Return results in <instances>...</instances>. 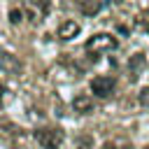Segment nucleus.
<instances>
[{
  "label": "nucleus",
  "mask_w": 149,
  "mask_h": 149,
  "mask_svg": "<svg viewBox=\"0 0 149 149\" xmlns=\"http://www.w3.org/2000/svg\"><path fill=\"white\" fill-rule=\"evenodd\" d=\"M35 140L42 149H58L65 140V133L56 126H47V128H37L35 130Z\"/></svg>",
  "instance_id": "1"
},
{
  "label": "nucleus",
  "mask_w": 149,
  "mask_h": 149,
  "mask_svg": "<svg viewBox=\"0 0 149 149\" xmlns=\"http://www.w3.org/2000/svg\"><path fill=\"white\" fill-rule=\"evenodd\" d=\"M86 51H93V54H100V51H112V49H116L119 47V40L114 37V35H109V33H98V35H93L91 40H86Z\"/></svg>",
  "instance_id": "2"
},
{
  "label": "nucleus",
  "mask_w": 149,
  "mask_h": 149,
  "mask_svg": "<svg viewBox=\"0 0 149 149\" xmlns=\"http://www.w3.org/2000/svg\"><path fill=\"white\" fill-rule=\"evenodd\" d=\"M114 91V77H107V74H98L91 79V93L98 95V98H109Z\"/></svg>",
  "instance_id": "3"
},
{
  "label": "nucleus",
  "mask_w": 149,
  "mask_h": 149,
  "mask_svg": "<svg viewBox=\"0 0 149 149\" xmlns=\"http://www.w3.org/2000/svg\"><path fill=\"white\" fill-rule=\"evenodd\" d=\"M0 70L7 72V74H21L23 65H21V61H19L14 54H9V51H0Z\"/></svg>",
  "instance_id": "4"
},
{
  "label": "nucleus",
  "mask_w": 149,
  "mask_h": 149,
  "mask_svg": "<svg viewBox=\"0 0 149 149\" xmlns=\"http://www.w3.org/2000/svg\"><path fill=\"white\" fill-rule=\"evenodd\" d=\"M93 98L88 95V93H79V95H74V100H72V109L74 112H79V114H91L93 112Z\"/></svg>",
  "instance_id": "5"
},
{
  "label": "nucleus",
  "mask_w": 149,
  "mask_h": 149,
  "mask_svg": "<svg viewBox=\"0 0 149 149\" xmlns=\"http://www.w3.org/2000/svg\"><path fill=\"white\" fill-rule=\"evenodd\" d=\"M79 30H81V26H79L74 19H68V21H63V23L58 26V37H61V40H72V37L79 35Z\"/></svg>",
  "instance_id": "6"
},
{
  "label": "nucleus",
  "mask_w": 149,
  "mask_h": 149,
  "mask_svg": "<svg viewBox=\"0 0 149 149\" xmlns=\"http://www.w3.org/2000/svg\"><path fill=\"white\" fill-rule=\"evenodd\" d=\"M144 65V58H142V54H135L130 61H128V70H130V81H135L137 79V72H140V68Z\"/></svg>",
  "instance_id": "7"
},
{
  "label": "nucleus",
  "mask_w": 149,
  "mask_h": 149,
  "mask_svg": "<svg viewBox=\"0 0 149 149\" xmlns=\"http://www.w3.org/2000/svg\"><path fill=\"white\" fill-rule=\"evenodd\" d=\"M74 149H93V137L91 135H79L74 140Z\"/></svg>",
  "instance_id": "8"
},
{
  "label": "nucleus",
  "mask_w": 149,
  "mask_h": 149,
  "mask_svg": "<svg viewBox=\"0 0 149 149\" xmlns=\"http://www.w3.org/2000/svg\"><path fill=\"white\" fill-rule=\"evenodd\" d=\"M102 149H133L128 140H107Z\"/></svg>",
  "instance_id": "9"
},
{
  "label": "nucleus",
  "mask_w": 149,
  "mask_h": 149,
  "mask_svg": "<svg viewBox=\"0 0 149 149\" xmlns=\"http://www.w3.org/2000/svg\"><path fill=\"white\" fill-rule=\"evenodd\" d=\"M79 5H81V12H84V14H95V12L100 9V2H88V0H79Z\"/></svg>",
  "instance_id": "10"
},
{
  "label": "nucleus",
  "mask_w": 149,
  "mask_h": 149,
  "mask_svg": "<svg viewBox=\"0 0 149 149\" xmlns=\"http://www.w3.org/2000/svg\"><path fill=\"white\" fill-rule=\"evenodd\" d=\"M137 100H140L142 107H149V86H144V88L137 93Z\"/></svg>",
  "instance_id": "11"
},
{
  "label": "nucleus",
  "mask_w": 149,
  "mask_h": 149,
  "mask_svg": "<svg viewBox=\"0 0 149 149\" xmlns=\"http://www.w3.org/2000/svg\"><path fill=\"white\" fill-rule=\"evenodd\" d=\"M21 16H23V14H21V9H12V12H9V21H12L14 26L21 21Z\"/></svg>",
  "instance_id": "12"
},
{
  "label": "nucleus",
  "mask_w": 149,
  "mask_h": 149,
  "mask_svg": "<svg viewBox=\"0 0 149 149\" xmlns=\"http://www.w3.org/2000/svg\"><path fill=\"white\" fill-rule=\"evenodd\" d=\"M0 95H2V84H0Z\"/></svg>",
  "instance_id": "13"
},
{
  "label": "nucleus",
  "mask_w": 149,
  "mask_h": 149,
  "mask_svg": "<svg viewBox=\"0 0 149 149\" xmlns=\"http://www.w3.org/2000/svg\"><path fill=\"white\" fill-rule=\"evenodd\" d=\"M112 2H123V0H112Z\"/></svg>",
  "instance_id": "14"
},
{
  "label": "nucleus",
  "mask_w": 149,
  "mask_h": 149,
  "mask_svg": "<svg viewBox=\"0 0 149 149\" xmlns=\"http://www.w3.org/2000/svg\"><path fill=\"white\" fill-rule=\"evenodd\" d=\"M147 149H149V147H147Z\"/></svg>",
  "instance_id": "15"
}]
</instances>
